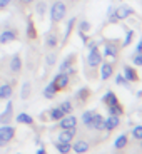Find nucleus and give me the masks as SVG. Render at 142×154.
Segmentation results:
<instances>
[{
	"mask_svg": "<svg viewBox=\"0 0 142 154\" xmlns=\"http://www.w3.org/2000/svg\"><path fill=\"white\" fill-rule=\"evenodd\" d=\"M104 102L107 104V109H109V114H114V116H119L124 112V109L120 107V104L117 102V97L112 91H109L107 94L104 96Z\"/></svg>",
	"mask_w": 142,
	"mask_h": 154,
	"instance_id": "f257e3e1",
	"label": "nucleus"
},
{
	"mask_svg": "<svg viewBox=\"0 0 142 154\" xmlns=\"http://www.w3.org/2000/svg\"><path fill=\"white\" fill-rule=\"evenodd\" d=\"M67 14V7L64 2H55L50 8V17H52V22H60Z\"/></svg>",
	"mask_w": 142,
	"mask_h": 154,
	"instance_id": "f03ea898",
	"label": "nucleus"
},
{
	"mask_svg": "<svg viewBox=\"0 0 142 154\" xmlns=\"http://www.w3.org/2000/svg\"><path fill=\"white\" fill-rule=\"evenodd\" d=\"M14 136H15V129L12 126H2L0 127V147L5 146L7 143H10L12 139H14Z\"/></svg>",
	"mask_w": 142,
	"mask_h": 154,
	"instance_id": "7ed1b4c3",
	"label": "nucleus"
},
{
	"mask_svg": "<svg viewBox=\"0 0 142 154\" xmlns=\"http://www.w3.org/2000/svg\"><path fill=\"white\" fill-rule=\"evenodd\" d=\"M132 14H134V10H132L131 7L120 5L119 8H115L114 14H110V20L112 22H115V20H124V19H127V17H131Z\"/></svg>",
	"mask_w": 142,
	"mask_h": 154,
	"instance_id": "20e7f679",
	"label": "nucleus"
},
{
	"mask_svg": "<svg viewBox=\"0 0 142 154\" xmlns=\"http://www.w3.org/2000/svg\"><path fill=\"white\" fill-rule=\"evenodd\" d=\"M87 62H89V66L90 67H95V66H99L100 62H102V54L97 50V45L90 47V54H89V57H87Z\"/></svg>",
	"mask_w": 142,
	"mask_h": 154,
	"instance_id": "39448f33",
	"label": "nucleus"
},
{
	"mask_svg": "<svg viewBox=\"0 0 142 154\" xmlns=\"http://www.w3.org/2000/svg\"><path fill=\"white\" fill-rule=\"evenodd\" d=\"M17 37H19L17 30H14V29H7V30H4L2 34H0V44L14 42V40H17Z\"/></svg>",
	"mask_w": 142,
	"mask_h": 154,
	"instance_id": "423d86ee",
	"label": "nucleus"
},
{
	"mask_svg": "<svg viewBox=\"0 0 142 154\" xmlns=\"http://www.w3.org/2000/svg\"><path fill=\"white\" fill-rule=\"evenodd\" d=\"M12 111H14V106H12V102L8 100V104H7V107H5V111L0 114V124H8L12 121Z\"/></svg>",
	"mask_w": 142,
	"mask_h": 154,
	"instance_id": "0eeeda50",
	"label": "nucleus"
},
{
	"mask_svg": "<svg viewBox=\"0 0 142 154\" xmlns=\"http://www.w3.org/2000/svg\"><path fill=\"white\" fill-rule=\"evenodd\" d=\"M75 136V127L72 129H64V132L59 134V143H70Z\"/></svg>",
	"mask_w": 142,
	"mask_h": 154,
	"instance_id": "6e6552de",
	"label": "nucleus"
},
{
	"mask_svg": "<svg viewBox=\"0 0 142 154\" xmlns=\"http://www.w3.org/2000/svg\"><path fill=\"white\" fill-rule=\"evenodd\" d=\"M104 121H105L104 117L95 112V116L92 117V121H90L89 127H92V129H97V131H102V129H104Z\"/></svg>",
	"mask_w": 142,
	"mask_h": 154,
	"instance_id": "1a4fd4ad",
	"label": "nucleus"
},
{
	"mask_svg": "<svg viewBox=\"0 0 142 154\" xmlns=\"http://www.w3.org/2000/svg\"><path fill=\"white\" fill-rule=\"evenodd\" d=\"M117 126H119V116L110 114L107 119L104 121V129H107V131H112V129H115Z\"/></svg>",
	"mask_w": 142,
	"mask_h": 154,
	"instance_id": "9d476101",
	"label": "nucleus"
},
{
	"mask_svg": "<svg viewBox=\"0 0 142 154\" xmlns=\"http://www.w3.org/2000/svg\"><path fill=\"white\" fill-rule=\"evenodd\" d=\"M54 84H55V87H57V89L67 87V84H69V75H67V74H64V72H60L59 75H55Z\"/></svg>",
	"mask_w": 142,
	"mask_h": 154,
	"instance_id": "9b49d317",
	"label": "nucleus"
},
{
	"mask_svg": "<svg viewBox=\"0 0 142 154\" xmlns=\"http://www.w3.org/2000/svg\"><path fill=\"white\" fill-rule=\"evenodd\" d=\"M75 124H77V119L74 117V116H64L62 117V121H60V127L62 129H72V127H75Z\"/></svg>",
	"mask_w": 142,
	"mask_h": 154,
	"instance_id": "f8f14e48",
	"label": "nucleus"
},
{
	"mask_svg": "<svg viewBox=\"0 0 142 154\" xmlns=\"http://www.w3.org/2000/svg\"><path fill=\"white\" fill-rule=\"evenodd\" d=\"M20 69H22V59H20V55H14L10 60V70L12 72H20Z\"/></svg>",
	"mask_w": 142,
	"mask_h": 154,
	"instance_id": "ddd939ff",
	"label": "nucleus"
},
{
	"mask_svg": "<svg viewBox=\"0 0 142 154\" xmlns=\"http://www.w3.org/2000/svg\"><path fill=\"white\" fill-rule=\"evenodd\" d=\"M124 77H125L127 81H131V82H135V81L139 79V77H137V72H135L132 67H129V66L124 67Z\"/></svg>",
	"mask_w": 142,
	"mask_h": 154,
	"instance_id": "4468645a",
	"label": "nucleus"
},
{
	"mask_svg": "<svg viewBox=\"0 0 142 154\" xmlns=\"http://www.w3.org/2000/svg\"><path fill=\"white\" fill-rule=\"evenodd\" d=\"M72 149L75 151L77 154H82V152H87L89 151V144L85 143V141H77L75 144L72 146Z\"/></svg>",
	"mask_w": 142,
	"mask_h": 154,
	"instance_id": "2eb2a0df",
	"label": "nucleus"
},
{
	"mask_svg": "<svg viewBox=\"0 0 142 154\" xmlns=\"http://www.w3.org/2000/svg\"><path fill=\"white\" fill-rule=\"evenodd\" d=\"M10 96H12V85L10 84L0 85V99H10Z\"/></svg>",
	"mask_w": 142,
	"mask_h": 154,
	"instance_id": "dca6fc26",
	"label": "nucleus"
},
{
	"mask_svg": "<svg viewBox=\"0 0 142 154\" xmlns=\"http://www.w3.org/2000/svg\"><path fill=\"white\" fill-rule=\"evenodd\" d=\"M57 91H59V89L55 87L54 81H52V82H50V84L45 87V91H44V94H45V97H47V99H52V97L55 96V92H57Z\"/></svg>",
	"mask_w": 142,
	"mask_h": 154,
	"instance_id": "f3484780",
	"label": "nucleus"
},
{
	"mask_svg": "<svg viewBox=\"0 0 142 154\" xmlns=\"http://www.w3.org/2000/svg\"><path fill=\"white\" fill-rule=\"evenodd\" d=\"M15 121H17V122H20V124H32V122H34L32 116L25 114V112H20V114L15 117Z\"/></svg>",
	"mask_w": 142,
	"mask_h": 154,
	"instance_id": "a211bd4d",
	"label": "nucleus"
},
{
	"mask_svg": "<svg viewBox=\"0 0 142 154\" xmlns=\"http://www.w3.org/2000/svg\"><path fill=\"white\" fill-rule=\"evenodd\" d=\"M112 66L110 64H102V74H100V77H102V81H107L109 77L112 75Z\"/></svg>",
	"mask_w": 142,
	"mask_h": 154,
	"instance_id": "6ab92c4d",
	"label": "nucleus"
},
{
	"mask_svg": "<svg viewBox=\"0 0 142 154\" xmlns=\"http://www.w3.org/2000/svg\"><path fill=\"white\" fill-rule=\"evenodd\" d=\"M104 55H107V57H115V55H117V47H115L114 44H105Z\"/></svg>",
	"mask_w": 142,
	"mask_h": 154,
	"instance_id": "aec40b11",
	"label": "nucleus"
},
{
	"mask_svg": "<svg viewBox=\"0 0 142 154\" xmlns=\"http://www.w3.org/2000/svg\"><path fill=\"white\" fill-rule=\"evenodd\" d=\"M55 147H57V151L60 154H69V151L72 149L70 143H57V144H55Z\"/></svg>",
	"mask_w": 142,
	"mask_h": 154,
	"instance_id": "412c9836",
	"label": "nucleus"
},
{
	"mask_svg": "<svg viewBox=\"0 0 142 154\" xmlns=\"http://www.w3.org/2000/svg\"><path fill=\"white\" fill-rule=\"evenodd\" d=\"M64 116H65V114H64V111H62L60 107H55V109L50 111V117H52V121H60Z\"/></svg>",
	"mask_w": 142,
	"mask_h": 154,
	"instance_id": "4be33fe9",
	"label": "nucleus"
},
{
	"mask_svg": "<svg viewBox=\"0 0 142 154\" xmlns=\"http://www.w3.org/2000/svg\"><path fill=\"white\" fill-rule=\"evenodd\" d=\"M94 116H95V111H87V112H84V114H82V122H84L85 126H89Z\"/></svg>",
	"mask_w": 142,
	"mask_h": 154,
	"instance_id": "5701e85b",
	"label": "nucleus"
},
{
	"mask_svg": "<svg viewBox=\"0 0 142 154\" xmlns=\"http://www.w3.org/2000/svg\"><path fill=\"white\" fill-rule=\"evenodd\" d=\"M125 144H127V136L125 134H122V136H119L117 137V141H115V149H122V147H125Z\"/></svg>",
	"mask_w": 142,
	"mask_h": 154,
	"instance_id": "b1692460",
	"label": "nucleus"
},
{
	"mask_svg": "<svg viewBox=\"0 0 142 154\" xmlns=\"http://www.w3.org/2000/svg\"><path fill=\"white\" fill-rule=\"evenodd\" d=\"M29 94H30V84H29V82H23L22 92H20V97H22V99H27Z\"/></svg>",
	"mask_w": 142,
	"mask_h": 154,
	"instance_id": "393cba45",
	"label": "nucleus"
},
{
	"mask_svg": "<svg viewBox=\"0 0 142 154\" xmlns=\"http://www.w3.org/2000/svg\"><path fill=\"white\" fill-rule=\"evenodd\" d=\"M47 47H50V49L57 47V37H55V35L50 34L49 37H47Z\"/></svg>",
	"mask_w": 142,
	"mask_h": 154,
	"instance_id": "a878e982",
	"label": "nucleus"
},
{
	"mask_svg": "<svg viewBox=\"0 0 142 154\" xmlns=\"http://www.w3.org/2000/svg\"><path fill=\"white\" fill-rule=\"evenodd\" d=\"M90 30V23L87 22V20H82L80 25H79V32H82V34H85V32Z\"/></svg>",
	"mask_w": 142,
	"mask_h": 154,
	"instance_id": "bb28decb",
	"label": "nucleus"
},
{
	"mask_svg": "<svg viewBox=\"0 0 142 154\" xmlns=\"http://www.w3.org/2000/svg\"><path fill=\"white\" fill-rule=\"evenodd\" d=\"M75 25V19H70L69 23H67V30H65V40L70 37V34H72V27Z\"/></svg>",
	"mask_w": 142,
	"mask_h": 154,
	"instance_id": "cd10ccee",
	"label": "nucleus"
},
{
	"mask_svg": "<svg viewBox=\"0 0 142 154\" xmlns=\"http://www.w3.org/2000/svg\"><path fill=\"white\" fill-rule=\"evenodd\" d=\"M132 136H134V139H142V126H135Z\"/></svg>",
	"mask_w": 142,
	"mask_h": 154,
	"instance_id": "c85d7f7f",
	"label": "nucleus"
},
{
	"mask_svg": "<svg viewBox=\"0 0 142 154\" xmlns=\"http://www.w3.org/2000/svg\"><path fill=\"white\" fill-rule=\"evenodd\" d=\"M27 35H29L30 38L35 37V29H34V23H32L30 20H29V25H27Z\"/></svg>",
	"mask_w": 142,
	"mask_h": 154,
	"instance_id": "c756f323",
	"label": "nucleus"
},
{
	"mask_svg": "<svg viewBox=\"0 0 142 154\" xmlns=\"http://www.w3.org/2000/svg\"><path fill=\"white\" fill-rule=\"evenodd\" d=\"M60 109L64 111V114H69V112L72 111V104H70L69 100H65V102H64V104L60 106Z\"/></svg>",
	"mask_w": 142,
	"mask_h": 154,
	"instance_id": "7c9ffc66",
	"label": "nucleus"
},
{
	"mask_svg": "<svg viewBox=\"0 0 142 154\" xmlns=\"http://www.w3.org/2000/svg\"><path fill=\"white\" fill-rule=\"evenodd\" d=\"M135 66H142V52H135V55L132 57Z\"/></svg>",
	"mask_w": 142,
	"mask_h": 154,
	"instance_id": "2f4dec72",
	"label": "nucleus"
},
{
	"mask_svg": "<svg viewBox=\"0 0 142 154\" xmlns=\"http://www.w3.org/2000/svg\"><path fill=\"white\" fill-rule=\"evenodd\" d=\"M132 37H134V32H132V30H129V32H127V35H125V40H124V44H122V45H124V47H127V45H129V44L132 42Z\"/></svg>",
	"mask_w": 142,
	"mask_h": 154,
	"instance_id": "473e14b6",
	"label": "nucleus"
},
{
	"mask_svg": "<svg viewBox=\"0 0 142 154\" xmlns=\"http://www.w3.org/2000/svg\"><path fill=\"white\" fill-rule=\"evenodd\" d=\"M45 8H47L45 2H40V4H37V14H38V15H44V14H45Z\"/></svg>",
	"mask_w": 142,
	"mask_h": 154,
	"instance_id": "72a5a7b5",
	"label": "nucleus"
},
{
	"mask_svg": "<svg viewBox=\"0 0 142 154\" xmlns=\"http://www.w3.org/2000/svg\"><path fill=\"white\" fill-rule=\"evenodd\" d=\"M70 62H72V59H65V60L62 62V66H60V70H62V72H65V70L70 67Z\"/></svg>",
	"mask_w": 142,
	"mask_h": 154,
	"instance_id": "f704fd0d",
	"label": "nucleus"
},
{
	"mask_svg": "<svg viewBox=\"0 0 142 154\" xmlns=\"http://www.w3.org/2000/svg\"><path fill=\"white\" fill-rule=\"evenodd\" d=\"M55 60H57V55H55V54H49V55H47V64H49V66H54Z\"/></svg>",
	"mask_w": 142,
	"mask_h": 154,
	"instance_id": "c9c22d12",
	"label": "nucleus"
},
{
	"mask_svg": "<svg viewBox=\"0 0 142 154\" xmlns=\"http://www.w3.org/2000/svg\"><path fill=\"white\" fill-rule=\"evenodd\" d=\"M115 82H117V84H119V85H125V82H127V79H125V77H124L122 75V74H119V75H117V77H115Z\"/></svg>",
	"mask_w": 142,
	"mask_h": 154,
	"instance_id": "e433bc0d",
	"label": "nucleus"
},
{
	"mask_svg": "<svg viewBox=\"0 0 142 154\" xmlns=\"http://www.w3.org/2000/svg\"><path fill=\"white\" fill-rule=\"evenodd\" d=\"M12 4V0H0V8H5Z\"/></svg>",
	"mask_w": 142,
	"mask_h": 154,
	"instance_id": "4c0bfd02",
	"label": "nucleus"
},
{
	"mask_svg": "<svg viewBox=\"0 0 142 154\" xmlns=\"http://www.w3.org/2000/svg\"><path fill=\"white\" fill-rule=\"evenodd\" d=\"M135 52H142V40L137 44V47H135Z\"/></svg>",
	"mask_w": 142,
	"mask_h": 154,
	"instance_id": "58836bf2",
	"label": "nucleus"
},
{
	"mask_svg": "<svg viewBox=\"0 0 142 154\" xmlns=\"http://www.w3.org/2000/svg\"><path fill=\"white\" fill-rule=\"evenodd\" d=\"M37 154H45V149H44V147H42V149H38Z\"/></svg>",
	"mask_w": 142,
	"mask_h": 154,
	"instance_id": "ea45409f",
	"label": "nucleus"
},
{
	"mask_svg": "<svg viewBox=\"0 0 142 154\" xmlns=\"http://www.w3.org/2000/svg\"><path fill=\"white\" fill-rule=\"evenodd\" d=\"M20 2H23V4H32L34 0H20Z\"/></svg>",
	"mask_w": 142,
	"mask_h": 154,
	"instance_id": "a19ab883",
	"label": "nucleus"
},
{
	"mask_svg": "<svg viewBox=\"0 0 142 154\" xmlns=\"http://www.w3.org/2000/svg\"><path fill=\"white\" fill-rule=\"evenodd\" d=\"M140 141H142V139H140ZM140 147H142V146H140Z\"/></svg>",
	"mask_w": 142,
	"mask_h": 154,
	"instance_id": "79ce46f5",
	"label": "nucleus"
}]
</instances>
